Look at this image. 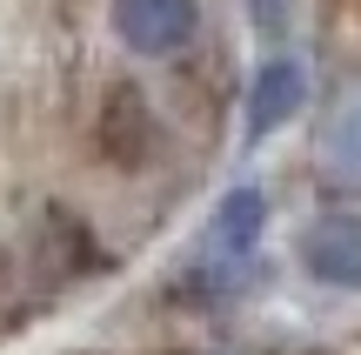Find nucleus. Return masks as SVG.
Instances as JSON below:
<instances>
[{"label": "nucleus", "instance_id": "6", "mask_svg": "<svg viewBox=\"0 0 361 355\" xmlns=\"http://www.w3.org/2000/svg\"><path fill=\"white\" fill-rule=\"evenodd\" d=\"M247 20H255L261 40L288 34V20H295V0H247Z\"/></svg>", "mask_w": 361, "mask_h": 355}, {"label": "nucleus", "instance_id": "3", "mask_svg": "<svg viewBox=\"0 0 361 355\" xmlns=\"http://www.w3.org/2000/svg\"><path fill=\"white\" fill-rule=\"evenodd\" d=\"M261 228H268V195H261L255 181L228 188V195L214 201V215H207V228H201V262L228 268V275L247 268L255 248H261Z\"/></svg>", "mask_w": 361, "mask_h": 355}, {"label": "nucleus", "instance_id": "5", "mask_svg": "<svg viewBox=\"0 0 361 355\" xmlns=\"http://www.w3.org/2000/svg\"><path fill=\"white\" fill-rule=\"evenodd\" d=\"M314 168L335 188H361V80H348L335 94L322 134H314Z\"/></svg>", "mask_w": 361, "mask_h": 355}, {"label": "nucleus", "instance_id": "1", "mask_svg": "<svg viewBox=\"0 0 361 355\" xmlns=\"http://www.w3.org/2000/svg\"><path fill=\"white\" fill-rule=\"evenodd\" d=\"M308 101V67L295 54H268V61L247 74V101H241V148H261L288 128Z\"/></svg>", "mask_w": 361, "mask_h": 355}, {"label": "nucleus", "instance_id": "2", "mask_svg": "<svg viewBox=\"0 0 361 355\" xmlns=\"http://www.w3.org/2000/svg\"><path fill=\"white\" fill-rule=\"evenodd\" d=\"M107 13H114V34L128 54H141V61H168L194 40V27H201V0H107Z\"/></svg>", "mask_w": 361, "mask_h": 355}, {"label": "nucleus", "instance_id": "4", "mask_svg": "<svg viewBox=\"0 0 361 355\" xmlns=\"http://www.w3.org/2000/svg\"><path fill=\"white\" fill-rule=\"evenodd\" d=\"M295 262L322 289H361V215H314L295 241Z\"/></svg>", "mask_w": 361, "mask_h": 355}]
</instances>
